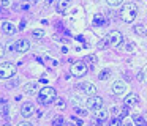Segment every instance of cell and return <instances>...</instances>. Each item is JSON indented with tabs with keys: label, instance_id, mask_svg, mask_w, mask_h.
Segmentation results:
<instances>
[{
	"label": "cell",
	"instance_id": "cell-1",
	"mask_svg": "<svg viewBox=\"0 0 147 126\" xmlns=\"http://www.w3.org/2000/svg\"><path fill=\"white\" fill-rule=\"evenodd\" d=\"M136 16H138V6L134 5V3H127V5L122 8L120 19L123 22H133Z\"/></svg>",
	"mask_w": 147,
	"mask_h": 126
},
{
	"label": "cell",
	"instance_id": "cell-2",
	"mask_svg": "<svg viewBox=\"0 0 147 126\" xmlns=\"http://www.w3.org/2000/svg\"><path fill=\"white\" fill-rule=\"evenodd\" d=\"M55 90L52 87H45L40 90V99L43 104H51L52 101H55Z\"/></svg>",
	"mask_w": 147,
	"mask_h": 126
},
{
	"label": "cell",
	"instance_id": "cell-3",
	"mask_svg": "<svg viewBox=\"0 0 147 126\" xmlns=\"http://www.w3.org/2000/svg\"><path fill=\"white\" fill-rule=\"evenodd\" d=\"M71 74L76 76V77H82V76L87 74V71H89V68H87V63L86 62H76L71 65L70 68Z\"/></svg>",
	"mask_w": 147,
	"mask_h": 126
},
{
	"label": "cell",
	"instance_id": "cell-4",
	"mask_svg": "<svg viewBox=\"0 0 147 126\" xmlns=\"http://www.w3.org/2000/svg\"><path fill=\"white\" fill-rule=\"evenodd\" d=\"M14 74H16V66L13 63H5V62L2 63V66H0V76H2V79H10Z\"/></svg>",
	"mask_w": 147,
	"mask_h": 126
},
{
	"label": "cell",
	"instance_id": "cell-5",
	"mask_svg": "<svg viewBox=\"0 0 147 126\" xmlns=\"http://www.w3.org/2000/svg\"><path fill=\"white\" fill-rule=\"evenodd\" d=\"M103 104H105L103 98L96 96V94H95V96H89V99H87V109L96 112V110L103 109Z\"/></svg>",
	"mask_w": 147,
	"mask_h": 126
},
{
	"label": "cell",
	"instance_id": "cell-6",
	"mask_svg": "<svg viewBox=\"0 0 147 126\" xmlns=\"http://www.w3.org/2000/svg\"><path fill=\"white\" fill-rule=\"evenodd\" d=\"M76 88L81 91V93L87 94V96H95L96 94V87L90 82H82V84H78Z\"/></svg>",
	"mask_w": 147,
	"mask_h": 126
},
{
	"label": "cell",
	"instance_id": "cell-7",
	"mask_svg": "<svg viewBox=\"0 0 147 126\" xmlns=\"http://www.w3.org/2000/svg\"><path fill=\"white\" fill-rule=\"evenodd\" d=\"M108 41H109V46L117 47V46H120V44H122V41H123V36H122L120 32L112 30L111 33L108 35Z\"/></svg>",
	"mask_w": 147,
	"mask_h": 126
},
{
	"label": "cell",
	"instance_id": "cell-8",
	"mask_svg": "<svg viewBox=\"0 0 147 126\" xmlns=\"http://www.w3.org/2000/svg\"><path fill=\"white\" fill-rule=\"evenodd\" d=\"M29 49H30V43L27 40H19V41H16V43H14V46H13L14 52H21V54L27 52Z\"/></svg>",
	"mask_w": 147,
	"mask_h": 126
},
{
	"label": "cell",
	"instance_id": "cell-9",
	"mask_svg": "<svg viewBox=\"0 0 147 126\" xmlns=\"http://www.w3.org/2000/svg\"><path fill=\"white\" fill-rule=\"evenodd\" d=\"M33 113H35V106H33L32 103L22 104V107H21V115H22L24 118H30Z\"/></svg>",
	"mask_w": 147,
	"mask_h": 126
},
{
	"label": "cell",
	"instance_id": "cell-10",
	"mask_svg": "<svg viewBox=\"0 0 147 126\" xmlns=\"http://www.w3.org/2000/svg\"><path fill=\"white\" fill-rule=\"evenodd\" d=\"M16 25L13 24V22H10V21H3L2 22V32H3L5 35H13V33H16Z\"/></svg>",
	"mask_w": 147,
	"mask_h": 126
},
{
	"label": "cell",
	"instance_id": "cell-11",
	"mask_svg": "<svg viewBox=\"0 0 147 126\" xmlns=\"http://www.w3.org/2000/svg\"><path fill=\"white\" fill-rule=\"evenodd\" d=\"M112 91H114V94H123L127 91V84L123 80H115L112 85Z\"/></svg>",
	"mask_w": 147,
	"mask_h": 126
},
{
	"label": "cell",
	"instance_id": "cell-12",
	"mask_svg": "<svg viewBox=\"0 0 147 126\" xmlns=\"http://www.w3.org/2000/svg\"><path fill=\"white\" fill-rule=\"evenodd\" d=\"M125 104H127L128 107H131V106H138V104H139V96H138L136 93L128 94V96L125 98Z\"/></svg>",
	"mask_w": 147,
	"mask_h": 126
},
{
	"label": "cell",
	"instance_id": "cell-13",
	"mask_svg": "<svg viewBox=\"0 0 147 126\" xmlns=\"http://www.w3.org/2000/svg\"><path fill=\"white\" fill-rule=\"evenodd\" d=\"M70 8V0H57V11L59 13H65Z\"/></svg>",
	"mask_w": 147,
	"mask_h": 126
},
{
	"label": "cell",
	"instance_id": "cell-14",
	"mask_svg": "<svg viewBox=\"0 0 147 126\" xmlns=\"http://www.w3.org/2000/svg\"><path fill=\"white\" fill-rule=\"evenodd\" d=\"M106 22H108V19H106L103 14H95L93 16V24L95 25H100V27H101V25H106Z\"/></svg>",
	"mask_w": 147,
	"mask_h": 126
},
{
	"label": "cell",
	"instance_id": "cell-15",
	"mask_svg": "<svg viewBox=\"0 0 147 126\" xmlns=\"http://www.w3.org/2000/svg\"><path fill=\"white\" fill-rule=\"evenodd\" d=\"M108 117H109V112H108V110H105V109H100V110H96V112H95V118L100 120V121L106 120Z\"/></svg>",
	"mask_w": 147,
	"mask_h": 126
},
{
	"label": "cell",
	"instance_id": "cell-16",
	"mask_svg": "<svg viewBox=\"0 0 147 126\" xmlns=\"http://www.w3.org/2000/svg\"><path fill=\"white\" fill-rule=\"evenodd\" d=\"M36 87H38V85H36L35 82H33V84H27L26 87H24V93H27V94L35 93V91H36Z\"/></svg>",
	"mask_w": 147,
	"mask_h": 126
},
{
	"label": "cell",
	"instance_id": "cell-17",
	"mask_svg": "<svg viewBox=\"0 0 147 126\" xmlns=\"http://www.w3.org/2000/svg\"><path fill=\"white\" fill-rule=\"evenodd\" d=\"M109 77H111V69H103V71L98 74L100 80H108Z\"/></svg>",
	"mask_w": 147,
	"mask_h": 126
},
{
	"label": "cell",
	"instance_id": "cell-18",
	"mask_svg": "<svg viewBox=\"0 0 147 126\" xmlns=\"http://www.w3.org/2000/svg\"><path fill=\"white\" fill-rule=\"evenodd\" d=\"M32 38H35V40H41V38H45V30H40V28L33 30L32 32Z\"/></svg>",
	"mask_w": 147,
	"mask_h": 126
},
{
	"label": "cell",
	"instance_id": "cell-19",
	"mask_svg": "<svg viewBox=\"0 0 147 126\" xmlns=\"http://www.w3.org/2000/svg\"><path fill=\"white\" fill-rule=\"evenodd\" d=\"M134 125L136 126H144L146 125V118L142 115H134Z\"/></svg>",
	"mask_w": 147,
	"mask_h": 126
},
{
	"label": "cell",
	"instance_id": "cell-20",
	"mask_svg": "<svg viewBox=\"0 0 147 126\" xmlns=\"http://www.w3.org/2000/svg\"><path fill=\"white\" fill-rule=\"evenodd\" d=\"M134 32H136L138 35H146L147 28H146V25L139 24V25H134Z\"/></svg>",
	"mask_w": 147,
	"mask_h": 126
},
{
	"label": "cell",
	"instance_id": "cell-21",
	"mask_svg": "<svg viewBox=\"0 0 147 126\" xmlns=\"http://www.w3.org/2000/svg\"><path fill=\"white\" fill-rule=\"evenodd\" d=\"M109 126H123V121H122L120 117H115V118H112V120H111Z\"/></svg>",
	"mask_w": 147,
	"mask_h": 126
},
{
	"label": "cell",
	"instance_id": "cell-22",
	"mask_svg": "<svg viewBox=\"0 0 147 126\" xmlns=\"http://www.w3.org/2000/svg\"><path fill=\"white\" fill-rule=\"evenodd\" d=\"M52 125H54V126H63V117L57 115L54 120H52Z\"/></svg>",
	"mask_w": 147,
	"mask_h": 126
},
{
	"label": "cell",
	"instance_id": "cell-23",
	"mask_svg": "<svg viewBox=\"0 0 147 126\" xmlns=\"http://www.w3.org/2000/svg\"><path fill=\"white\" fill-rule=\"evenodd\" d=\"M108 5H111L112 8H119L120 5H123V0H108Z\"/></svg>",
	"mask_w": 147,
	"mask_h": 126
},
{
	"label": "cell",
	"instance_id": "cell-24",
	"mask_svg": "<svg viewBox=\"0 0 147 126\" xmlns=\"http://www.w3.org/2000/svg\"><path fill=\"white\" fill-rule=\"evenodd\" d=\"M109 113H112L114 117H120V107H119V106H112L111 110H109Z\"/></svg>",
	"mask_w": 147,
	"mask_h": 126
},
{
	"label": "cell",
	"instance_id": "cell-25",
	"mask_svg": "<svg viewBox=\"0 0 147 126\" xmlns=\"http://www.w3.org/2000/svg\"><path fill=\"white\" fill-rule=\"evenodd\" d=\"M84 62L86 63H93V65H95V63L98 62V58H96V55H87L86 58H84Z\"/></svg>",
	"mask_w": 147,
	"mask_h": 126
},
{
	"label": "cell",
	"instance_id": "cell-26",
	"mask_svg": "<svg viewBox=\"0 0 147 126\" xmlns=\"http://www.w3.org/2000/svg\"><path fill=\"white\" fill-rule=\"evenodd\" d=\"M55 104H57L60 109H63V107H65V99H63L62 96H57V101H55Z\"/></svg>",
	"mask_w": 147,
	"mask_h": 126
},
{
	"label": "cell",
	"instance_id": "cell-27",
	"mask_svg": "<svg viewBox=\"0 0 147 126\" xmlns=\"http://www.w3.org/2000/svg\"><path fill=\"white\" fill-rule=\"evenodd\" d=\"M127 50L128 52H134V50H136V46H134L133 43H127Z\"/></svg>",
	"mask_w": 147,
	"mask_h": 126
},
{
	"label": "cell",
	"instance_id": "cell-28",
	"mask_svg": "<svg viewBox=\"0 0 147 126\" xmlns=\"http://www.w3.org/2000/svg\"><path fill=\"white\" fill-rule=\"evenodd\" d=\"M127 115H128V106L120 109V118H122V117H127Z\"/></svg>",
	"mask_w": 147,
	"mask_h": 126
},
{
	"label": "cell",
	"instance_id": "cell-29",
	"mask_svg": "<svg viewBox=\"0 0 147 126\" xmlns=\"http://www.w3.org/2000/svg\"><path fill=\"white\" fill-rule=\"evenodd\" d=\"M7 112H8V107H7V104H5V99H2V113L7 115Z\"/></svg>",
	"mask_w": 147,
	"mask_h": 126
},
{
	"label": "cell",
	"instance_id": "cell-30",
	"mask_svg": "<svg viewBox=\"0 0 147 126\" xmlns=\"http://www.w3.org/2000/svg\"><path fill=\"white\" fill-rule=\"evenodd\" d=\"M141 72H142V82H147V66H146V68H144Z\"/></svg>",
	"mask_w": 147,
	"mask_h": 126
},
{
	"label": "cell",
	"instance_id": "cell-31",
	"mask_svg": "<svg viewBox=\"0 0 147 126\" xmlns=\"http://www.w3.org/2000/svg\"><path fill=\"white\" fill-rule=\"evenodd\" d=\"M10 5H11L10 0H2V8H8Z\"/></svg>",
	"mask_w": 147,
	"mask_h": 126
},
{
	"label": "cell",
	"instance_id": "cell-32",
	"mask_svg": "<svg viewBox=\"0 0 147 126\" xmlns=\"http://www.w3.org/2000/svg\"><path fill=\"white\" fill-rule=\"evenodd\" d=\"M76 112L79 113V115H86L87 110H86V109H79V107H76Z\"/></svg>",
	"mask_w": 147,
	"mask_h": 126
},
{
	"label": "cell",
	"instance_id": "cell-33",
	"mask_svg": "<svg viewBox=\"0 0 147 126\" xmlns=\"http://www.w3.org/2000/svg\"><path fill=\"white\" fill-rule=\"evenodd\" d=\"M16 126H33V125L29 123V121H22V123H19V125H16Z\"/></svg>",
	"mask_w": 147,
	"mask_h": 126
},
{
	"label": "cell",
	"instance_id": "cell-34",
	"mask_svg": "<svg viewBox=\"0 0 147 126\" xmlns=\"http://www.w3.org/2000/svg\"><path fill=\"white\" fill-rule=\"evenodd\" d=\"M123 126H136L134 123H131V121H127V123H123Z\"/></svg>",
	"mask_w": 147,
	"mask_h": 126
},
{
	"label": "cell",
	"instance_id": "cell-35",
	"mask_svg": "<svg viewBox=\"0 0 147 126\" xmlns=\"http://www.w3.org/2000/svg\"><path fill=\"white\" fill-rule=\"evenodd\" d=\"M55 0H46V6H49V5H52V3H54Z\"/></svg>",
	"mask_w": 147,
	"mask_h": 126
},
{
	"label": "cell",
	"instance_id": "cell-36",
	"mask_svg": "<svg viewBox=\"0 0 147 126\" xmlns=\"http://www.w3.org/2000/svg\"><path fill=\"white\" fill-rule=\"evenodd\" d=\"M93 126H101V125H100V120H98L96 123H93Z\"/></svg>",
	"mask_w": 147,
	"mask_h": 126
},
{
	"label": "cell",
	"instance_id": "cell-37",
	"mask_svg": "<svg viewBox=\"0 0 147 126\" xmlns=\"http://www.w3.org/2000/svg\"><path fill=\"white\" fill-rule=\"evenodd\" d=\"M22 2H27V3H30V2H33V0H22Z\"/></svg>",
	"mask_w": 147,
	"mask_h": 126
},
{
	"label": "cell",
	"instance_id": "cell-38",
	"mask_svg": "<svg viewBox=\"0 0 147 126\" xmlns=\"http://www.w3.org/2000/svg\"><path fill=\"white\" fill-rule=\"evenodd\" d=\"M144 118H146V123H147V113H146V117H144Z\"/></svg>",
	"mask_w": 147,
	"mask_h": 126
},
{
	"label": "cell",
	"instance_id": "cell-39",
	"mask_svg": "<svg viewBox=\"0 0 147 126\" xmlns=\"http://www.w3.org/2000/svg\"><path fill=\"white\" fill-rule=\"evenodd\" d=\"M3 126H10V125H3Z\"/></svg>",
	"mask_w": 147,
	"mask_h": 126
},
{
	"label": "cell",
	"instance_id": "cell-40",
	"mask_svg": "<svg viewBox=\"0 0 147 126\" xmlns=\"http://www.w3.org/2000/svg\"><path fill=\"white\" fill-rule=\"evenodd\" d=\"M146 36H147V32H146Z\"/></svg>",
	"mask_w": 147,
	"mask_h": 126
}]
</instances>
